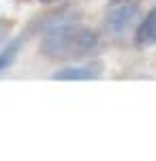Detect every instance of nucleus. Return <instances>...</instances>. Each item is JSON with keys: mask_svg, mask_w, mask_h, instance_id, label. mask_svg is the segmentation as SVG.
Returning a JSON list of instances; mask_svg holds the SVG:
<instances>
[{"mask_svg": "<svg viewBox=\"0 0 156 161\" xmlns=\"http://www.w3.org/2000/svg\"><path fill=\"white\" fill-rule=\"evenodd\" d=\"M98 32L79 24H51L41 39V54L51 60H77L96 52Z\"/></svg>", "mask_w": 156, "mask_h": 161, "instance_id": "1", "label": "nucleus"}, {"mask_svg": "<svg viewBox=\"0 0 156 161\" xmlns=\"http://www.w3.org/2000/svg\"><path fill=\"white\" fill-rule=\"evenodd\" d=\"M135 15H137V7L133 2L116 4V9H111L107 13V17H105V30L109 35H122L133 24Z\"/></svg>", "mask_w": 156, "mask_h": 161, "instance_id": "2", "label": "nucleus"}, {"mask_svg": "<svg viewBox=\"0 0 156 161\" xmlns=\"http://www.w3.org/2000/svg\"><path fill=\"white\" fill-rule=\"evenodd\" d=\"M101 75H103L101 64H84V67H62L51 77L62 82H88V80H98Z\"/></svg>", "mask_w": 156, "mask_h": 161, "instance_id": "3", "label": "nucleus"}, {"mask_svg": "<svg viewBox=\"0 0 156 161\" xmlns=\"http://www.w3.org/2000/svg\"><path fill=\"white\" fill-rule=\"evenodd\" d=\"M135 43L139 47H148V45H154L156 43V7L150 9L148 15L141 19V24L137 26Z\"/></svg>", "mask_w": 156, "mask_h": 161, "instance_id": "4", "label": "nucleus"}, {"mask_svg": "<svg viewBox=\"0 0 156 161\" xmlns=\"http://www.w3.org/2000/svg\"><path fill=\"white\" fill-rule=\"evenodd\" d=\"M19 50H22V41H19V39H17V41H11L4 50H0V71L9 69L13 62H15Z\"/></svg>", "mask_w": 156, "mask_h": 161, "instance_id": "5", "label": "nucleus"}, {"mask_svg": "<svg viewBox=\"0 0 156 161\" xmlns=\"http://www.w3.org/2000/svg\"><path fill=\"white\" fill-rule=\"evenodd\" d=\"M9 30H11V22H9V19H2V17H0V39H4V35H7Z\"/></svg>", "mask_w": 156, "mask_h": 161, "instance_id": "6", "label": "nucleus"}, {"mask_svg": "<svg viewBox=\"0 0 156 161\" xmlns=\"http://www.w3.org/2000/svg\"><path fill=\"white\" fill-rule=\"evenodd\" d=\"M113 4H122V2H137V0H111Z\"/></svg>", "mask_w": 156, "mask_h": 161, "instance_id": "7", "label": "nucleus"}, {"mask_svg": "<svg viewBox=\"0 0 156 161\" xmlns=\"http://www.w3.org/2000/svg\"><path fill=\"white\" fill-rule=\"evenodd\" d=\"M41 2H45V4H49V2H58V0H41Z\"/></svg>", "mask_w": 156, "mask_h": 161, "instance_id": "8", "label": "nucleus"}]
</instances>
